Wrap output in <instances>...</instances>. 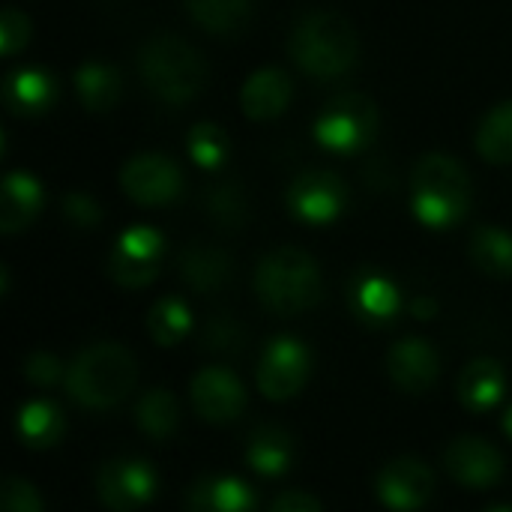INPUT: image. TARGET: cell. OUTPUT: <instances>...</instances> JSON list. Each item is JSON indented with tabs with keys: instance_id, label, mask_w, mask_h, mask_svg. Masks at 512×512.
Returning <instances> with one entry per match:
<instances>
[{
	"instance_id": "cell-1",
	"label": "cell",
	"mask_w": 512,
	"mask_h": 512,
	"mask_svg": "<svg viewBox=\"0 0 512 512\" xmlns=\"http://www.w3.org/2000/svg\"><path fill=\"white\" fill-rule=\"evenodd\" d=\"M138 72L144 84L168 105H183L201 96L210 78V69L201 51L174 33H156L141 45Z\"/></svg>"
},
{
	"instance_id": "cell-2",
	"label": "cell",
	"mask_w": 512,
	"mask_h": 512,
	"mask_svg": "<svg viewBox=\"0 0 512 512\" xmlns=\"http://www.w3.org/2000/svg\"><path fill=\"white\" fill-rule=\"evenodd\" d=\"M288 51L294 63L315 78L345 75L360 57V39L354 24L333 9L309 12L291 30Z\"/></svg>"
},
{
	"instance_id": "cell-3",
	"label": "cell",
	"mask_w": 512,
	"mask_h": 512,
	"mask_svg": "<svg viewBox=\"0 0 512 512\" xmlns=\"http://www.w3.org/2000/svg\"><path fill=\"white\" fill-rule=\"evenodd\" d=\"M255 291L261 303L276 315H300L312 309L324 294L321 267L297 246L273 249L255 270Z\"/></svg>"
},
{
	"instance_id": "cell-4",
	"label": "cell",
	"mask_w": 512,
	"mask_h": 512,
	"mask_svg": "<svg viewBox=\"0 0 512 512\" xmlns=\"http://www.w3.org/2000/svg\"><path fill=\"white\" fill-rule=\"evenodd\" d=\"M135 378V357L117 342H99L75 357L66 372V390L78 405L105 411L132 393Z\"/></svg>"
},
{
	"instance_id": "cell-5",
	"label": "cell",
	"mask_w": 512,
	"mask_h": 512,
	"mask_svg": "<svg viewBox=\"0 0 512 512\" xmlns=\"http://www.w3.org/2000/svg\"><path fill=\"white\" fill-rule=\"evenodd\" d=\"M414 186V213L432 228H447L465 216L471 204V177L468 168L444 153H426L411 174Z\"/></svg>"
},
{
	"instance_id": "cell-6",
	"label": "cell",
	"mask_w": 512,
	"mask_h": 512,
	"mask_svg": "<svg viewBox=\"0 0 512 512\" xmlns=\"http://www.w3.org/2000/svg\"><path fill=\"white\" fill-rule=\"evenodd\" d=\"M375 132H378V108L363 93L336 96L315 126L318 141L336 153H354L366 147L375 138Z\"/></svg>"
},
{
	"instance_id": "cell-7",
	"label": "cell",
	"mask_w": 512,
	"mask_h": 512,
	"mask_svg": "<svg viewBox=\"0 0 512 512\" xmlns=\"http://www.w3.org/2000/svg\"><path fill=\"white\" fill-rule=\"evenodd\" d=\"M123 192L144 207H162L180 198L183 192V174L180 168L159 153H141L132 156L120 171Z\"/></svg>"
},
{
	"instance_id": "cell-8",
	"label": "cell",
	"mask_w": 512,
	"mask_h": 512,
	"mask_svg": "<svg viewBox=\"0 0 512 512\" xmlns=\"http://www.w3.org/2000/svg\"><path fill=\"white\" fill-rule=\"evenodd\" d=\"M309 372H312V357H309L306 345L297 339L279 336L261 354L258 387L267 399L282 402V399H291L303 390Z\"/></svg>"
},
{
	"instance_id": "cell-9",
	"label": "cell",
	"mask_w": 512,
	"mask_h": 512,
	"mask_svg": "<svg viewBox=\"0 0 512 512\" xmlns=\"http://www.w3.org/2000/svg\"><path fill=\"white\" fill-rule=\"evenodd\" d=\"M96 492H99V501L108 510H138L141 504H147L153 498L156 477H153L147 462L117 459V462L102 465V471L96 477Z\"/></svg>"
},
{
	"instance_id": "cell-10",
	"label": "cell",
	"mask_w": 512,
	"mask_h": 512,
	"mask_svg": "<svg viewBox=\"0 0 512 512\" xmlns=\"http://www.w3.org/2000/svg\"><path fill=\"white\" fill-rule=\"evenodd\" d=\"M162 258V237L150 228L126 231L111 252V276L123 288H141L156 279Z\"/></svg>"
},
{
	"instance_id": "cell-11",
	"label": "cell",
	"mask_w": 512,
	"mask_h": 512,
	"mask_svg": "<svg viewBox=\"0 0 512 512\" xmlns=\"http://www.w3.org/2000/svg\"><path fill=\"white\" fill-rule=\"evenodd\" d=\"M192 405L207 423H231L246 408V390L228 369H201L192 378Z\"/></svg>"
},
{
	"instance_id": "cell-12",
	"label": "cell",
	"mask_w": 512,
	"mask_h": 512,
	"mask_svg": "<svg viewBox=\"0 0 512 512\" xmlns=\"http://www.w3.org/2000/svg\"><path fill=\"white\" fill-rule=\"evenodd\" d=\"M345 198H348L345 183L330 171L300 174L288 189V204L294 216L315 222V225H324L333 216H339V210L345 207Z\"/></svg>"
},
{
	"instance_id": "cell-13",
	"label": "cell",
	"mask_w": 512,
	"mask_h": 512,
	"mask_svg": "<svg viewBox=\"0 0 512 512\" xmlns=\"http://www.w3.org/2000/svg\"><path fill=\"white\" fill-rule=\"evenodd\" d=\"M447 471L468 489H489L504 477V456L483 438H459L447 450Z\"/></svg>"
},
{
	"instance_id": "cell-14",
	"label": "cell",
	"mask_w": 512,
	"mask_h": 512,
	"mask_svg": "<svg viewBox=\"0 0 512 512\" xmlns=\"http://www.w3.org/2000/svg\"><path fill=\"white\" fill-rule=\"evenodd\" d=\"M435 474L420 459H396L378 477V498L393 510H417L432 498Z\"/></svg>"
},
{
	"instance_id": "cell-15",
	"label": "cell",
	"mask_w": 512,
	"mask_h": 512,
	"mask_svg": "<svg viewBox=\"0 0 512 512\" xmlns=\"http://www.w3.org/2000/svg\"><path fill=\"white\" fill-rule=\"evenodd\" d=\"M438 369H441L438 351L426 339H417V336L393 345L387 357V372L405 393H426L435 384Z\"/></svg>"
},
{
	"instance_id": "cell-16",
	"label": "cell",
	"mask_w": 512,
	"mask_h": 512,
	"mask_svg": "<svg viewBox=\"0 0 512 512\" xmlns=\"http://www.w3.org/2000/svg\"><path fill=\"white\" fill-rule=\"evenodd\" d=\"M291 78L282 69H258L240 90V105L252 120H273L288 108Z\"/></svg>"
},
{
	"instance_id": "cell-17",
	"label": "cell",
	"mask_w": 512,
	"mask_h": 512,
	"mask_svg": "<svg viewBox=\"0 0 512 512\" xmlns=\"http://www.w3.org/2000/svg\"><path fill=\"white\" fill-rule=\"evenodd\" d=\"M180 276L201 294L219 291L231 279V258L213 243H189L180 255Z\"/></svg>"
},
{
	"instance_id": "cell-18",
	"label": "cell",
	"mask_w": 512,
	"mask_h": 512,
	"mask_svg": "<svg viewBox=\"0 0 512 512\" xmlns=\"http://www.w3.org/2000/svg\"><path fill=\"white\" fill-rule=\"evenodd\" d=\"M42 201V189L30 174H6L3 195H0V228L3 234H15L30 225Z\"/></svg>"
},
{
	"instance_id": "cell-19",
	"label": "cell",
	"mask_w": 512,
	"mask_h": 512,
	"mask_svg": "<svg viewBox=\"0 0 512 512\" xmlns=\"http://www.w3.org/2000/svg\"><path fill=\"white\" fill-rule=\"evenodd\" d=\"M186 12L213 36H237L255 15V0H183Z\"/></svg>"
},
{
	"instance_id": "cell-20",
	"label": "cell",
	"mask_w": 512,
	"mask_h": 512,
	"mask_svg": "<svg viewBox=\"0 0 512 512\" xmlns=\"http://www.w3.org/2000/svg\"><path fill=\"white\" fill-rule=\"evenodd\" d=\"M504 369L501 363L480 357L468 363L459 375V399L471 411H489L501 396H504Z\"/></svg>"
},
{
	"instance_id": "cell-21",
	"label": "cell",
	"mask_w": 512,
	"mask_h": 512,
	"mask_svg": "<svg viewBox=\"0 0 512 512\" xmlns=\"http://www.w3.org/2000/svg\"><path fill=\"white\" fill-rule=\"evenodd\" d=\"M186 507L192 510H219L243 512L252 507V489L240 480L219 477V480H201L189 489Z\"/></svg>"
},
{
	"instance_id": "cell-22",
	"label": "cell",
	"mask_w": 512,
	"mask_h": 512,
	"mask_svg": "<svg viewBox=\"0 0 512 512\" xmlns=\"http://www.w3.org/2000/svg\"><path fill=\"white\" fill-rule=\"evenodd\" d=\"M294 459V444L291 435L282 432L279 426H261L252 432L249 438V465L264 474V477H276L282 471H288Z\"/></svg>"
},
{
	"instance_id": "cell-23",
	"label": "cell",
	"mask_w": 512,
	"mask_h": 512,
	"mask_svg": "<svg viewBox=\"0 0 512 512\" xmlns=\"http://www.w3.org/2000/svg\"><path fill=\"white\" fill-rule=\"evenodd\" d=\"M6 105L18 114H36L42 108L51 105L54 99V81L51 75L39 72V69H18L6 78L3 87Z\"/></svg>"
},
{
	"instance_id": "cell-24",
	"label": "cell",
	"mask_w": 512,
	"mask_h": 512,
	"mask_svg": "<svg viewBox=\"0 0 512 512\" xmlns=\"http://www.w3.org/2000/svg\"><path fill=\"white\" fill-rule=\"evenodd\" d=\"M204 210L222 231H240L249 222V195L237 180H219L207 189Z\"/></svg>"
},
{
	"instance_id": "cell-25",
	"label": "cell",
	"mask_w": 512,
	"mask_h": 512,
	"mask_svg": "<svg viewBox=\"0 0 512 512\" xmlns=\"http://www.w3.org/2000/svg\"><path fill=\"white\" fill-rule=\"evenodd\" d=\"M135 420L141 432H147L156 441H165L180 426V405L168 390H150L138 399Z\"/></svg>"
},
{
	"instance_id": "cell-26",
	"label": "cell",
	"mask_w": 512,
	"mask_h": 512,
	"mask_svg": "<svg viewBox=\"0 0 512 512\" xmlns=\"http://www.w3.org/2000/svg\"><path fill=\"white\" fill-rule=\"evenodd\" d=\"M75 81H78V96H81L87 111H111L120 99V90H123L120 75L102 63L81 66Z\"/></svg>"
},
{
	"instance_id": "cell-27",
	"label": "cell",
	"mask_w": 512,
	"mask_h": 512,
	"mask_svg": "<svg viewBox=\"0 0 512 512\" xmlns=\"http://www.w3.org/2000/svg\"><path fill=\"white\" fill-rule=\"evenodd\" d=\"M474 264L489 276H512V237L498 228H480L471 237Z\"/></svg>"
},
{
	"instance_id": "cell-28",
	"label": "cell",
	"mask_w": 512,
	"mask_h": 512,
	"mask_svg": "<svg viewBox=\"0 0 512 512\" xmlns=\"http://www.w3.org/2000/svg\"><path fill=\"white\" fill-rule=\"evenodd\" d=\"M18 432L30 447H51L63 435V417L48 402H30L18 414Z\"/></svg>"
},
{
	"instance_id": "cell-29",
	"label": "cell",
	"mask_w": 512,
	"mask_h": 512,
	"mask_svg": "<svg viewBox=\"0 0 512 512\" xmlns=\"http://www.w3.org/2000/svg\"><path fill=\"white\" fill-rule=\"evenodd\" d=\"M477 150L489 162H512V102L498 105L477 132Z\"/></svg>"
},
{
	"instance_id": "cell-30",
	"label": "cell",
	"mask_w": 512,
	"mask_h": 512,
	"mask_svg": "<svg viewBox=\"0 0 512 512\" xmlns=\"http://www.w3.org/2000/svg\"><path fill=\"white\" fill-rule=\"evenodd\" d=\"M192 327V315L186 309V303L168 297V300H159L153 309H150V318H147V330L153 336L156 345L162 348H171L177 345Z\"/></svg>"
},
{
	"instance_id": "cell-31",
	"label": "cell",
	"mask_w": 512,
	"mask_h": 512,
	"mask_svg": "<svg viewBox=\"0 0 512 512\" xmlns=\"http://www.w3.org/2000/svg\"><path fill=\"white\" fill-rule=\"evenodd\" d=\"M189 153L198 165L204 168H216L225 153H228V138L219 126L213 123H198L192 132H189Z\"/></svg>"
},
{
	"instance_id": "cell-32",
	"label": "cell",
	"mask_w": 512,
	"mask_h": 512,
	"mask_svg": "<svg viewBox=\"0 0 512 512\" xmlns=\"http://www.w3.org/2000/svg\"><path fill=\"white\" fill-rule=\"evenodd\" d=\"M243 342H246V333H243V327L231 315H216L204 327V348L207 351L237 354V351H243Z\"/></svg>"
},
{
	"instance_id": "cell-33",
	"label": "cell",
	"mask_w": 512,
	"mask_h": 512,
	"mask_svg": "<svg viewBox=\"0 0 512 512\" xmlns=\"http://www.w3.org/2000/svg\"><path fill=\"white\" fill-rule=\"evenodd\" d=\"M360 309L369 315V318H390L399 306V297H396V288L384 279H366L360 285Z\"/></svg>"
},
{
	"instance_id": "cell-34",
	"label": "cell",
	"mask_w": 512,
	"mask_h": 512,
	"mask_svg": "<svg viewBox=\"0 0 512 512\" xmlns=\"http://www.w3.org/2000/svg\"><path fill=\"white\" fill-rule=\"evenodd\" d=\"M0 510L6 512H39L42 510V498L36 495V489L18 477H9L0 489Z\"/></svg>"
},
{
	"instance_id": "cell-35",
	"label": "cell",
	"mask_w": 512,
	"mask_h": 512,
	"mask_svg": "<svg viewBox=\"0 0 512 512\" xmlns=\"http://www.w3.org/2000/svg\"><path fill=\"white\" fill-rule=\"evenodd\" d=\"M30 36V21L18 12V9H3V18H0V51L3 54H15Z\"/></svg>"
},
{
	"instance_id": "cell-36",
	"label": "cell",
	"mask_w": 512,
	"mask_h": 512,
	"mask_svg": "<svg viewBox=\"0 0 512 512\" xmlns=\"http://www.w3.org/2000/svg\"><path fill=\"white\" fill-rule=\"evenodd\" d=\"M63 216L75 225V228H93V225H99V207H96V201L93 198H87V195H66V201H63Z\"/></svg>"
},
{
	"instance_id": "cell-37",
	"label": "cell",
	"mask_w": 512,
	"mask_h": 512,
	"mask_svg": "<svg viewBox=\"0 0 512 512\" xmlns=\"http://www.w3.org/2000/svg\"><path fill=\"white\" fill-rule=\"evenodd\" d=\"M60 372H63V366H60V360L51 357V354H33V357L24 363V375H27L36 387H51V384L60 378Z\"/></svg>"
},
{
	"instance_id": "cell-38",
	"label": "cell",
	"mask_w": 512,
	"mask_h": 512,
	"mask_svg": "<svg viewBox=\"0 0 512 512\" xmlns=\"http://www.w3.org/2000/svg\"><path fill=\"white\" fill-rule=\"evenodd\" d=\"M324 507L315 495L309 492H285L273 501V510L276 512H318Z\"/></svg>"
},
{
	"instance_id": "cell-39",
	"label": "cell",
	"mask_w": 512,
	"mask_h": 512,
	"mask_svg": "<svg viewBox=\"0 0 512 512\" xmlns=\"http://www.w3.org/2000/svg\"><path fill=\"white\" fill-rule=\"evenodd\" d=\"M432 312H435V303H432V300H417V303H414V315H417V318H429Z\"/></svg>"
},
{
	"instance_id": "cell-40",
	"label": "cell",
	"mask_w": 512,
	"mask_h": 512,
	"mask_svg": "<svg viewBox=\"0 0 512 512\" xmlns=\"http://www.w3.org/2000/svg\"><path fill=\"white\" fill-rule=\"evenodd\" d=\"M504 429H507V435L512 438V408L507 411V417H504Z\"/></svg>"
}]
</instances>
